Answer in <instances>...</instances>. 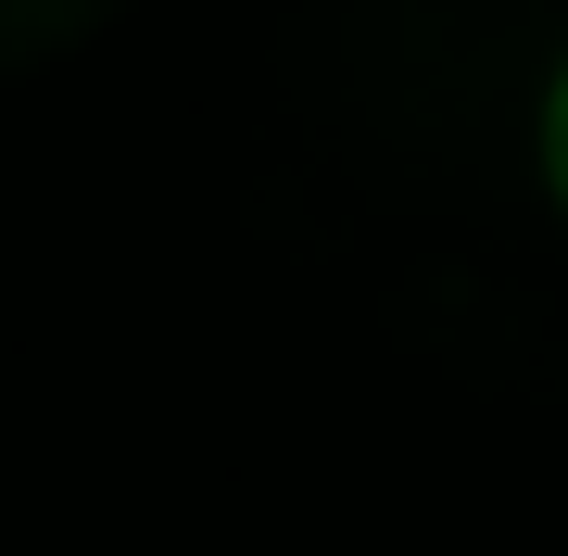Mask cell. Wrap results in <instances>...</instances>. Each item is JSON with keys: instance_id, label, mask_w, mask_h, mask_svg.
Returning a JSON list of instances; mask_svg holds the SVG:
<instances>
[{"instance_id": "1", "label": "cell", "mask_w": 568, "mask_h": 556, "mask_svg": "<svg viewBox=\"0 0 568 556\" xmlns=\"http://www.w3.org/2000/svg\"><path fill=\"white\" fill-rule=\"evenodd\" d=\"M114 0H0V63H39V51H63V39H89Z\"/></svg>"}, {"instance_id": "2", "label": "cell", "mask_w": 568, "mask_h": 556, "mask_svg": "<svg viewBox=\"0 0 568 556\" xmlns=\"http://www.w3.org/2000/svg\"><path fill=\"white\" fill-rule=\"evenodd\" d=\"M544 178H556V215H568V63H556V89H544Z\"/></svg>"}]
</instances>
